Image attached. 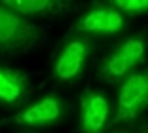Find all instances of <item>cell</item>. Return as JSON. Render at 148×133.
<instances>
[{
  "mask_svg": "<svg viewBox=\"0 0 148 133\" xmlns=\"http://www.w3.org/2000/svg\"><path fill=\"white\" fill-rule=\"evenodd\" d=\"M2 4L10 8L12 12L25 13V15H34V13H49L59 12L63 8H69L72 4H63V2H53V0H4Z\"/></svg>",
  "mask_w": 148,
  "mask_h": 133,
  "instance_id": "obj_9",
  "label": "cell"
},
{
  "mask_svg": "<svg viewBox=\"0 0 148 133\" xmlns=\"http://www.w3.org/2000/svg\"><path fill=\"white\" fill-rule=\"evenodd\" d=\"M143 133H148V124H144V125H143Z\"/></svg>",
  "mask_w": 148,
  "mask_h": 133,
  "instance_id": "obj_11",
  "label": "cell"
},
{
  "mask_svg": "<svg viewBox=\"0 0 148 133\" xmlns=\"http://www.w3.org/2000/svg\"><path fill=\"white\" fill-rule=\"evenodd\" d=\"M110 6L120 8L122 12H127V13H139L148 10V0H118V2H112Z\"/></svg>",
  "mask_w": 148,
  "mask_h": 133,
  "instance_id": "obj_10",
  "label": "cell"
},
{
  "mask_svg": "<svg viewBox=\"0 0 148 133\" xmlns=\"http://www.w3.org/2000/svg\"><path fill=\"white\" fill-rule=\"evenodd\" d=\"M148 52V30H140L137 34L125 38L118 48L101 61L97 78L105 84H118L125 78L137 65H140Z\"/></svg>",
  "mask_w": 148,
  "mask_h": 133,
  "instance_id": "obj_2",
  "label": "cell"
},
{
  "mask_svg": "<svg viewBox=\"0 0 148 133\" xmlns=\"http://www.w3.org/2000/svg\"><path fill=\"white\" fill-rule=\"evenodd\" d=\"M82 110V127L86 133H101L108 116V101L103 93L86 90L80 97Z\"/></svg>",
  "mask_w": 148,
  "mask_h": 133,
  "instance_id": "obj_7",
  "label": "cell"
},
{
  "mask_svg": "<svg viewBox=\"0 0 148 133\" xmlns=\"http://www.w3.org/2000/svg\"><path fill=\"white\" fill-rule=\"evenodd\" d=\"M148 108V69L133 70L127 74L118 97V110L110 124L133 120Z\"/></svg>",
  "mask_w": 148,
  "mask_h": 133,
  "instance_id": "obj_3",
  "label": "cell"
},
{
  "mask_svg": "<svg viewBox=\"0 0 148 133\" xmlns=\"http://www.w3.org/2000/svg\"><path fill=\"white\" fill-rule=\"evenodd\" d=\"M63 116V101L57 95H48L40 99L38 103L31 105L23 112L8 118L6 122L13 124H25V125H48L57 122Z\"/></svg>",
  "mask_w": 148,
  "mask_h": 133,
  "instance_id": "obj_6",
  "label": "cell"
},
{
  "mask_svg": "<svg viewBox=\"0 0 148 133\" xmlns=\"http://www.w3.org/2000/svg\"><path fill=\"white\" fill-rule=\"evenodd\" d=\"M125 25L122 12H118L114 6H99L87 12L84 17L74 23L72 30L76 32H95V34H112L122 30Z\"/></svg>",
  "mask_w": 148,
  "mask_h": 133,
  "instance_id": "obj_5",
  "label": "cell"
},
{
  "mask_svg": "<svg viewBox=\"0 0 148 133\" xmlns=\"http://www.w3.org/2000/svg\"><path fill=\"white\" fill-rule=\"evenodd\" d=\"M118 133H125V131H118Z\"/></svg>",
  "mask_w": 148,
  "mask_h": 133,
  "instance_id": "obj_12",
  "label": "cell"
},
{
  "mask_svg": "<svg viewBox=\"0 0 148 133\" xmlns=\"http://www.w3.org/2000/svg\"><path fill=\"white\" fill-rule=\"evenodd\" d=\"M29 90V76L21 70L2 69L0 67V101L2 103H19Z\"/></svg>",
  "mask_w": 148,
  "mask_h": 133,
  "instance_id": "obj_8",
  "label": "cell"
},
{
  "mask_svg": "<svg viewBox=\"0 0 148 133\" xmlns=\"http://www.w3.org/2000/svg\"><path fill=\"white\" fill-rule=\"evenodd\" d=\"M89 53H91V40L87 36L72 38L69 44H65V48L61 50L55 61V67H53L55 78L63 82H70L78 78L84 70V65H86Z\"/></svg>",
  "mask_w": 148,
  "mask_h": 133,
  "instance_id": "obj_4",
  "label": "cell"
},
{
  "mask_svg": "<svg viewBox=\"0 0 148 133\" xmlns=\"http://www.w3.org/2000/svg\"><path fill=\"white\" fill-rule=\"evenodd\" d=\"M46 40L38 25L23 19L0 2V55H25Z\"/></svg>",
  "mask_w": 148,
  "mask_h": 133,
  "instance_id": "obj_1",
  "label": "cell"
}]
</instances>
